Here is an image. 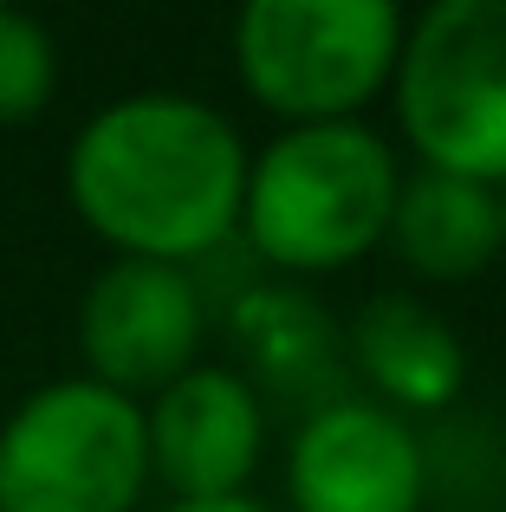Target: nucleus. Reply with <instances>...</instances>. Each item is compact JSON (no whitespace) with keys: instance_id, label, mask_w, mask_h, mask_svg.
Segmentation results:
<instances>
[{"instance_id":"obj_1","label":"nucleus","mask_w":506,"mask_h":512,"mask_svg":"<svg viewBox=\"0 0 506 512\" xmlns=\"http://www.w3.org/2000/svg\"><path fill=\"white\" fill-rule=\"evenodd\" d=\"M253 150L195 91H124L65 143V201L111 260L195 266L241 234Z\"/></svg>"},{"instance_id":"obj_2","label":"nucleus","mask_w":506,"mask_h":512,"mask_svg":"<svg viewBox=\"0 0 506 512\" xmlns=\"http://www.w3.org/2000/svg\"><path fill=\"white\" fill-rule=\"evenodd\" d=\"M403 156L370 124H299L253 150L241 240L279 279H325L390 240Z\"/></svg>"},{"instance_id":"obj_3","label":"nucleus","mask_w":506,"mask_h":512,"mask_svg":"<svg viewBox=\"0 0 506 512\" xmlns=\"http://www.w3.org/2000/svg\"><path fill=\"white\" fill-rule=\"evenodd\" d=\"M409 20L390 0H247L228 26L234 78L279 130L364 124L390 98Z\"/></svg>"},{"instance_id":"obj_4","label":"nucleus","mask_w":506,"mask_h":512,"mask_svg":"<svg viewBox=\"0 0 506 512\" xmlns=\"http://www.w3.org/2000/svg\"><path fill=\"white\" fill-rule=\"evenodd\" d=\"M150 480L143 402L78 370L26 389L0 422V512H137Z\"/></svg>"},{"instance_id":"obj_5","label":"nucleus","mask_w":506,"mask_h":512,"mask_svg":"<svg viewBox=\"0 0 506 512\" xmlns=\"http://www.w3.org/2000/svg\"><path fill=\"white\" fill-rule=\"evenodd\" d=\"M390 111L422 169L506 188V0H435L409 20Z\"/></svg>"},{"instance_id":"obj_6","label":"nucleus","mask_w":506,"mask_h":512,"mask_svg":"<svg viewBox=\"0 0 506 512\" xmlns=\"http://www.w3.org/2000/svg\"><path fill=\"white\" fill-rule=\"evenodd\" d=\"M72 344H78V376L130 402L163 396L176 376L202 363L208 344V292L195 266L104 260L78 292Z\"/></svg>"},{"instance_id":"obj_7","label":"nucleus","mask_w":506,"mask_h":512,"mask_svg":"<svg viewBox=\"0 0 506 512\" xmlns=\"http://www.w3.org/2000/svg\"><path fill=\"white\" fill-rule=\"evenodd\" d=\"M429 448L370 396H331L286 441V512H422Z\"/></svg>"},{"instance_id":"obj_8","label":"nucleus","mask_w":506,"mask_h":512,"mask_svg":"<svg viewBox=\"0 0 506 512\" xmlns=\"http://www.w3.org/2000/svg\"><path fill=\"white\" fill-rule=\"evenodd\" d=\"M150 474L169 500H234L266 454V396L234 363H195L189 376L143 402Z\"/></svg>"},{"instance_id":"obj_9","label":"nucleus","mask_w":506,"mask_h":512,"mask_svg":"<svg viewBox=\"0 0 506 512\" xmlns=\"http://www.w3.org/2000/svg\"><path fill=\"white\" fill-rule=\"evenodd\" d=\"M344 363L370 383L390 415H448L468 389V344L416 292H377L344 331Z\"/></svg>"},{"instance_id":"obj_10","label":"nucleus","mask_w":506,"mask_h":512,"mask_svg":"<svg viewBox=\"0 0 506 512\" xmlns=\"http://www.w3.org/2000/svg\"><path fill=\"white\" fill-rule=\"evenodd\" d=\"M383 247L429 286H468L506 260V201L487 182L409 163Z\"/></svg>"},{"instance_id":"obj_11","label":"nucleus","mask_w":506,"mask_h":512,"mask_svg":"<svg viewBox=\"0 0 506 512\" xmlns=\"http://www.w3.org/2000/svg\"><path fill=\"white\" fill-rule=\"evenodd\" d=\"M228 331H234V350L247 363V383L260 396L266 389H318V402H331L325 383L344 363V338L312 292H299L292 279L247 286L228 305Z\"/></svg>"},{"instance_id":"obj_12","label":"nucleus","mask_w":506,"mask_h":512,"mask_svg":"<svg viewBox=\"0 0 506 512\" xmlns=\"http://www.w3.org/2000/svg\"><path fill=\"white\" fill-rule=\"evenodd\" d=\"M59 91V39L39 13L0 7V130L33 124Z\"/></svg>"},{"instance_id":"obj_13","label":"nucleus","mask_w":506,"mask_h":512,"mask_svg":"<svg viewBox=\"0 0 506 512\" xmlns=\"http://www.w3.org/2000/svg\"><path fill=\"white\" fill-rule=\"evenodd\" d=\"M163 512H279V506L253 500V493H234V500H169Z\"/></svg>"},{"instance_id":"obj_14","label":"nucleus","mask_w":506,"mask_h":512,"mask_svg":"<svg viewBox=\"0 0 506 512\" xmlns=\"http://www.w3.org/2000/svg\"><path fill=\"white\" fill-rule=\"evenodd\" d=\"M500 201H506V188H500Z\"/></svg>"}]
</instances>
